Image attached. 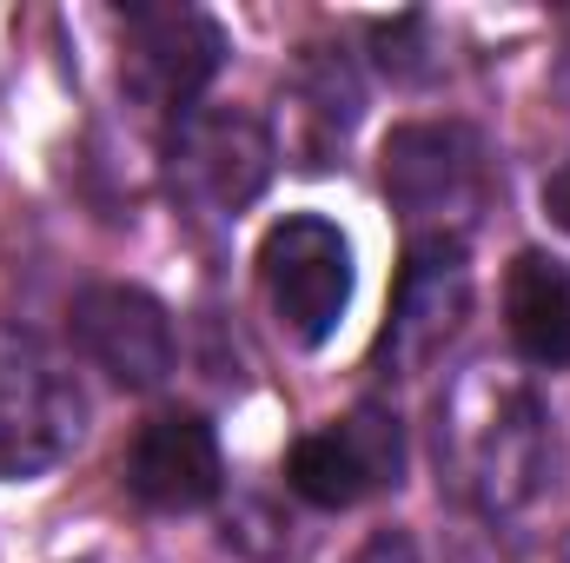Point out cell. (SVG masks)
I'll return each instance as SVG.
<instances>
[{"label":"cell","mask_w":570,"mask_h":563,"mask_svg":"<svg viewBox=\"0 0 570 563\" xmlns=\"http://www.w3.org/2000/svg\"><path fill=\"white\" fill-rule=\"evenodd\" d=\"M73 345L94 372H107L120 392H159L179 365L173 312L140 285H87L73 298Z\"/></svg>","instance_id":"obj_9"},{"label":"cell","mask_w":570,"mask_h":563,"mask_svg":"<svg viewBox=\"0 0 570 563\" xmlns=\"http://www.w3.org/2000/svg\"><path fill=\"white\" fill-rule=\"evenodd\" d=\"M471 318V253L464 239H412L399 292L379 332V365L385 378H419L444 358V345L464 332Z\"/></svg>","instance_id":"obj_8"},{"label":"cell","mask_w":570,"mask_h":563,"mask_svg":"<svg viewBox=\"0 0 570 563\" xmlns=\"http://www.w3.org/2000/svg\"><path fill=\"white\" fill-rule=\"evenodd\" d=\"M544 213H551V219L570 233V159L551 172V179H544Z\"/></svg>","instance_id":"obj_15"},{"label":"cell","mask_w":570,"mask_h":563,"mask_svg":"<svg viewBox=\"0 0 570 563\" xmlns=\"http://www.w3.org/2000/svg\"><path fill=\"white\" fill-rule=\"evenodd\" d=\"M564 563H570V557H564Z\"/></svg>","instance_id":"obj_16"},{"label":"cell","mask_w":570,"mask_h":563,"mask_svg":"<svg viewBox=\"0 0 570 563\" xmlns=\"http://www.w3.org/2000/svg\"><path fill=\"white\" fill-rule=\"evenodd\" d=\"M551 451L558 437L544 398L504 365H471L438 398V471L484 517L531 511L551 484Z\"/></svg>","instance_id":"obj_1"},{"label":"cell","mask_w":570,"mask_h":563,"mask_svg":"<svg viewBox=\"0 0 570 563\" xmlns=\"http://www.w3.org/2000/svg\"><path fill=\"white\" fill-rule=\"evenodd\" d=\"M372 47H379V67L392 73V80H438V67H444V53H438V40H431V20L425 13H399V20H379L372 27Z\"/></svg>","instance_id":"obj_13"},{"label":"cell","mask_w":570,"mask_h":563,"mask_svg":"<svg viewBox=\"0 0 570 563\" xmlns=\"http://www.w3.org/2000/svg\"><path fill=\"white\" fill-rule=\"evenodd\" d=\"M219 67H226V27L213 13L199 7H127L120 13V80L153 113L186 120Z\"/></svg>","instance_id":"obj_7"},{"label":"cell","mask_w":570,"mask_h":563,"mask_svg":"<svg viewBox=\"0 0 570 563\" xmlns=\"http://www.w3.org/2000/svg\"><path fill=\"white\" fill-rule=\"evenodd\" d=\"M273 166H279V140H273V127L259 113L193 107L186 120H173L166 179L206 219H239L273 186Z\"/></svg>","instance_id":"obj_4"},{"label":"cell","mask_w":570,"mask_h":563,"mask_svg":"<svg viewBox=\"0 0 570 563\" xmlns=\"http://www.w3.org/2000/svg\"><path fill=\"white\" fill-rule=\"evenodd\" d=\"M127 491L146 511H206L226 491V457L219 431L199 412H159L140 424L127 451Z\"/></svg>","instance_id":"obj_10"},{"label":"cell","mask_w":570,"mask_h":563,"mask_svg":"<svg viewBox=\"0 0 570 563\" xmlns=\"http://www.w3.org/2000/svg\"><path fill=\"white\" fill-rule=\"evenodd\" d=\"M358 563H425V557H419V544H412V537H399V531H379V537L358 551Z\"/></svg>","instance_id":"obj_14"},{"label":"cell","mask_w":570,"mask_h":563,"mask_svg":"<svg viewBox=\"0 0 570 563\" xmlns=\"http://www.w3.org/2000/svg\"><path fill=\"white\" fill-rule=\"evenodd\" d=\"M504 332L524 365L564 372L570 365V266L558 253H518L504 273Z\"/></svg>","instance_id":"obj_12"},{"label":"cell","mask_w":570,"mask_h":563,"mask_svg":"<svg viewBox=\"0 0 570 563\" xmlns=\"http://www.w3.org/2000/svg\"><path fill=\"white\" fill-rule=\"evenodd\" d=\"M259 292L285 338L318 352L352 305V239L318 213H285L259 239Z\"/></svg>","instance_id":"obj_5"},{"label":"cell","mask_w":570,"mask_h":563,"mask_svg":"<svg viewBox=\"0 0 570 563\" xmlns=\"http://www.w3.org/2000/svg\"><path fill=\"white\" fill-rule=\"evenodd\" d=\"M379 179H385V199L405 213L412 239H464V226L478 219V206L491 192L484 140L458 120L399 127L385 140Z\"/></svg>","instance_id":"obj_3"},{"label":"cell","mask_w":570,"mask_h":563,"mask_svg":"<svg viewBox=\"0 0 570 563\" xmlns=\"http://www.w3.org/2000/svg\"><path fill=\"white\" fill-rule=\"evenodd\" d=\"M285 107H292L285 146L298 152V166H325L338 146L352 140V127L365 113V80H358L352 53L305 47L292 60V73H285Z\"/></svg>","instance_id":"obj_11"},{"label":"cell","mask_w":570,"mask_h":563,"mask_svg":"<svg viewBox=\"0 0 570 563\" xmlns=\"http://www.w3.org/2000/svg\"><path fill=\"white\" fill-rule=\"evenodd\" d=\"M292 497L312 511H352L365 497H385L405 484V424L392 405H352L325 431H305L285 457Z\"/></svg>","instance_id":"obj_6"},{"label":"cell","mask_w":570,"mask_h":563,"mask_svg":"<svg viewBox=\"0 0 570 563\" xmlns=\"http://www.w3.org/2000/svg\"><path fill=\"white\" fill-rule=\"evenodd\" d=\"M87 437L80 378L27 332H0V484L60 471Z\"/></svg>","instance_id":"obj_2"}]
</instances>
